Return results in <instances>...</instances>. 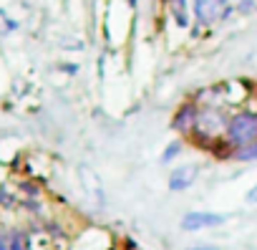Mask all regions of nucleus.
<instances>
[{"label": "nucleus", "instance_id": "nucleus-1", "mask_svg": "<svg viewBox=\"0 0 257 250\" xmlns=\"http://www.w3.org/2000/svg\"><path fill=\"white\" fill-rule=\"evenodd\" d=\"M224 139L229 142L232 149L254 144L257 142V114L254 111H237L234 116H229Z\"/></svg>", "mask_w": 257, "mask_h": 250}, {"label": "nucleus", "instance_id": "nucleus-2", "mask_svg": "<svg viewBox=\"0 0 257 250\" xmlns=\"http://www.w3.org/2000/svg\"><path fill=\"white\" fill-rule=\"evenodd\" d=\"M192 11L199 26H212L227 16L229 6H227V0H192Z\"/></svg>", "mask_w": 257, "mask_h": 250}, {"label": "nucleus", "instance_id": "nucleus-3", "mask_svg": "<svg viewBox=\"0 0 257 250\" xmlns=\"http://www.w3.org/2000/svg\"><path fill=\"white\" fill-rule=\"evenodd\" d=\"M227 217L217 215V212H207V210H192L182 217V230L184 232H197V230H207V227H217L222 225Z\"/></svg>", "mask_w": 257, "mask_h": 250}, {"label": "nucleus", "instance_id": "nucleus-4", "mask_svg": "<svg viewBox=\"0 0 257 250\" xmlns=\"http://www.w3.org/2000/svg\"><path fill=\"white\" fill-rule=\"evenodd\" d=\"M197 175H199V170L194 164H182V167H174L169 172V182L167 185H169L172 192H184V190H189L197 182Z\"/></svg>", "mask_w": 257, "mask_h": 250}, {"label": "nucleus", "instance_id": "nucleus-5", "mask_svg": "<svg viewBox=\"0 0 257 250\" xmlns=\"http://www.w3.org/2000/svg\"><path fill=\"white\" fill-rule=\"evenodd\" d=\"M197 114H199L197 106L184 104L182 109H177V114H174V119H172V127H174L179 134H192L194 127H197Z\"/></svg>", "mask_w": 257, "mask_h": 250}, {"label": "nucleus", "instance_id": "nucleus-6", "mask_svg": "<svg viewBox=\"0 0 257 250\" xmlns=\"http://www.w3.org/2000/svg\"><path fill=\"white\" fill-rule=\"evenodd\" d=\"M232 159H237V162H257V142L234 149V152H232Z\"/></svg>", "mask_w": 257, "mask_h": 250}, {"label": "nucleus", "instance_id": "nucleus-7", "mask_svg": "<svg viewBox=\"0 0 257 250\" xmlns=\"http://www.w3.org/2000/svg\"><path fill=\"white\" fill-rule=\"evenodd\" d=\"M8 250H28V237L23 230H11L8 232Z\"/></svg>", "mask_w": 257, "mask_h": 250}, {"label": "nucleus", "instance_id": "nucleus-8", "mask_svg": "<svg viewBox=\"0 0 257 250\" xmlns=\"http://www.w3.org/2000/svg\"><path fill=\"white\" fill-rule=\"evenodd\" d=\"M172 3V13H174V18H177V23L184 28L187 23H189V13H187V0H169Z\"/></svg>", "mask_w": 257, "mask_h": 250}, {"label": "nucleus", "instance_id": "nucleus-9", "mask_svg": "<svg viewBox=\"0 0 257 250\" xmlns=\"http://www.w3.org/2000/svg\"><path fill=\"white\" fill-rule=\"evenodd\" d=\"M179 154H182V142H179V139H174V142H169V144H167V149L162 152V162H164V164H169V162H174Z\"/></svg>", "mask_w": 257, "mask_h": 250}, {"label": "nucleus", "instance_id": "nucleus-10", "mask_svg": "<svg viewBox=\"0 0 257 250\" xmlns=\"http://www.w3.org/2000/svg\"><path fill=\"white\" fill-rule=\"evenodd\" d=\"M227 6H229V8H237V11H242V13H247V11H252L254 0H227Z\"/></svg>", "mask_w": 257, "mask_h": 250}, {"label": "nucleus", "instance_id": "nucleus-11", "mask_svg": "<svg viewBox=\"0 0 257 250\" xmlns=\"http://www.w3.org/2000/svg\"><path fill=\"white\" fill-rule=\"evenodd\" d=\"M244 200H247L249 205H257V185H254V187H252V190L244 195Z\"/></svg>", "mask_w": 257, "mask_h": 250}, {"label": "nucleus", "instance_id": "nucleus-12", "mask_svg": "<svg viewBox=\"0 0 257 250\" xmlns=\"http://www.w3.org/2000/svg\"><path fill=\"white\" fill-rule=\"evenodd\" d=\"M48 227H51V235H58V237H61V235H63V227H61V225H58V222H51V225H48Z\"/></svg>", "mask_w": 257, "mask_h": 250}, {"label": "nucleus", "instance_id": "nucleus-13", "mask_svg": "<svg viewBox=\"0 0 257 250\" xmlns=\"http://www.w3.org/2000/svg\"><path fill=\"white\" fill-rule=\"evenodd\" d=\"M189 250H217L214 245H194V247H189Z\"/></svg>", "mask_w": 257, "mask_h": 250}]
</instances>
